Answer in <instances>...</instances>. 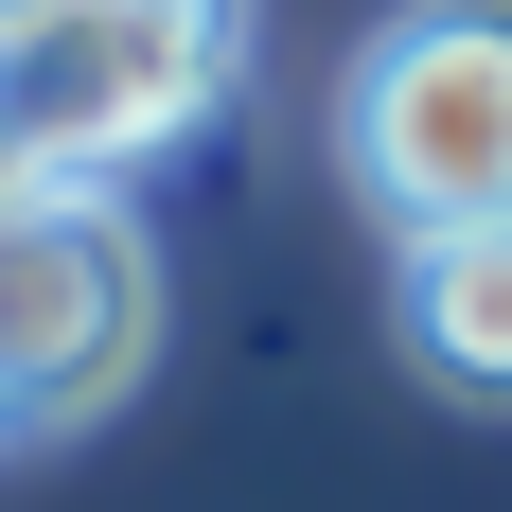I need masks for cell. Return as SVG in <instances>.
Returning a JSON list of instances; mask_svg holds the SVG:
<instances>
[{
  "mask_svg": "<svg viewBox=\"0 0 512 512\" xmlns=\"http://www.w3.org/2000/svg\"><path fill=\"white\" fill-rule=\"evenodd\" d=\"M336 159L389 248L512 230V0H407L336 71Z\"/></svg>",
  "mask_w": 512,
  "mask_h": 512,
  "instance_id": "6da1fadb",
  "label": "cell"
},
{
  "mask_svg": "<svg viewBox=\"0 0 512 512\" xmlns=\"http://www.w3.org/2000/svg\"><path fill=\"white\" fill-rule=\"evenodd\" d=\"M159 354V248L106 177H53L36 212H0V442L106 424Z\"/></svg>",
  "mask_w": 512,
  "mask_h": 512,
  "instance_id": "7a4b0ae2",
  "label": "cell"
},
{
  "mask_svg": "<svg viewBox=\"0 0 512 512\" xmlns=\"http://www.w3.org/2000/svg\"><path fill=\"white\" fill-rule=\"evenodd\" d=\"M230 71H248V0H53L0 53V89L36 106L53 177H106V195H124V159L195 142L230 106Z\"/></svg>",
  "mask_w": 512,
  "mask_h": 512,
  "instance_id": "3957f363",
  "label": "cell"
},
{
  "mask_svg": "<svg viewBox=\"0 0 512 512\" xmlns=\"http://www.w3.org/2000/svg\"><path fill=\"white\" fill-rule=\"evenodd\" d=\"M389 336L442 407H512V230H424L389 248Z\"/></svg>",
  "mask_w": 512,
  "mask_h": 512,
  "instance_id": "277c9868",
  "label": "cell"
},
{
  "mask_svg": "<svg viewBox=\"0 0 512 512\" xmlns=\"http://www.w3.org/2000/svg\"><path fill=\"white\" fill-rule=\"evenodd\" d=\"M36 195H53V142H36V106L0 89V212H36Z\"/></svg>",
  "mask_w": 512,
  "mask_h": 512,
  "instance_id": "5b68a950",
  "label": "cell"
},
{
  "mask_svg": "<svg viewBox=\"0 0 512 512\" xmlns=\"http://www.w3.org/2000/svg\"><path fill=\"white\" fill-rule=\"evenodd\" d=\"M36 18H53V0H0V53H18V36H36Z\"/></svg>",
  "mask_w": 512,
  "mask_h": 512,
  "instance_id": "8992f818",
  "label": "cell"
}]
</instances>
